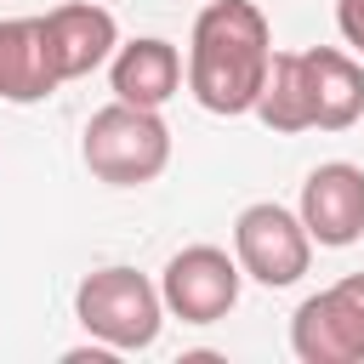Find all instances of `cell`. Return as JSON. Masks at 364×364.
<instances>
[{
    "instance_id": "cell-1",
    "label": "cell",
    "mask_w": 364,
    "mask_h": 364,
    "mask_svg": "<svg viewBox=\"0 0 364 364\" xmlns=\"http://www.w3.org/2000/svg\"><path fill=\"white\" fill-rule=\"evenodd\" d=\"M273 63V28L256 0H210L188 34V91L205 114L239 119L256 108Z\"/></svg>"
},
{
    "instance_id": "cell-2",
    "label": "cell",
    "mask_w": 364,
    "mask_h": 364,
    "mask_svg": "<svg viewBox=\"0 0 364 364\" xmlns=\"http://www.w3.org/2000/svg\"><path fill=\"white\" fill-rule=\"evenodd\" d=\"M267 131L296 136V131H347L364 114V63H353L336 46L313 51H273L267 85L250 108Z\"/></svg>"
},
{
    "instance_id": "cell-3",
    "label": "cell",
    "mask_w": 364,
    "mask_h": 364,
    "mask_svg": "<svg viewBox=\"0 0 364 364\" xmlns=\"http://www.w3.org/2000/svg\"><path fill=\"white\" fill-rule=\"evenodd\" d=\"M80 159L108 188H148L171 165V125L159 119V108H136L114 97L108 108L85 119Z\"/></svg>"
},
{
    "instance_id": "cell-4",
    "label": "cell",
    "mask_w": 364,
    "mask_h": 364,
    "mask_svg": "<svg viewBox=\"0 0 364 364\" xmlns=\"http://www.w3.org/2000/svg\"><path fill=\"white\" fill-rule=\"evenodd\" d=\"M74 318L108 353H142V347L159 341L165 301H159V284L148 273H136V267H97L74 290Z\"/></svg>"
},
{
    "instance_id": "cell-5",
    "label": "cell",
    "mask_w": 364,
    "mask_h": 364,
    "mask_svg": "<svg viewBox=\"0 0 364 364\" xmlns=\"http://www.w3.org/2000/svg\"><path fill=\"white\" fill-rule=\"evenodd\" d=\"M233 262H239L245 279H256L267 290H284L313 267V239H307L296 210L262 199V205H245L239 222H233Z\"/></svg>"
},
{
    "instance_id": "cell-6",
    "label": "cell",
    "mask_w": 364,
    "mask_h": 364,
    "mask_svg": "<svg viewBox=\"0 0 364 364\" xmlns=\"http://www.w3.org/2000/svg\"><path fill=\"white\" fill-rule=\"evenodd\" d=\"M290 353L301 364H364V273H347L296 307Z\"/></svg>"
},
{
    "instance_id": "cell-7",
    "label": "cell",
    "mask_w": 364,
    "mask_h": 364,
    "mask_svg": "<svg viewBox=\"0 0 364 364\" xmlns=\"http://www.w3.org/2000/svg\"><path fill=\"white\" fill-rule=\"evenodd\" d=\"M239 284H245V273H239V262H233L228 250H216V245H188V250H176V256L165 262V273H159V301H165V313L182 318V324H216V318L233 313Z\"/></svg>"
},
{
    "instance_id": "cell-8",
    "label": "cell",
    "mask_w": 364,
    "mask_h": 364,
    "mask_svg": "<svg viewBox=\"0 0 364 364\" xmlns=\"http://www.w3.org/2000/svg\"><path fill=\"white\" fill-rule=\"evenodd\" d=\"M40 46H46V63L57 80H85L91 68H102L114 57L119 23L97 0H68V6H51L40 17Z\"/></svg>"
},
{
    "instance_id": "cell-9",
    "label": "cell",
    "mask_w": 364,
    "mask_h": 364,
    "mask_svg": "<svg viewBox=\"0 0 364 364\" xmlns=\"http://www.w3.org/2000/svg\"><path fill=\"white\" fill-rule=\"evenodd\" d=\"M301 228L313 245H358L364 239V171L347 165V159H324L307 171L301 182V205H296Z\"/></svg>"
},
{
    "instance_id": "cell-10",
    "label": "cell",
    "mask_w": 364,
    "mask_h": 364,
    "mask_svg": "<svg viewBox=\"0 0 364 364\" xmlns=\"http://www.w3.org/2000/svg\"><path fill=\"white\" fill-rule=\"evenodd\" d=\"M108 85L119 102H136V108H165L176 91H182V51L159 34H142V40H125L114 46L108 57Z\"/></svg>"
},
{
    "instance_id": "cell-11",
    "label": "cell",
    "mask_w": 364,
    "mask_h": 364,
    "mask_svg": "<svg viewBox=\"0 0 364 364\" xmlns=\"http://www.w3.org/2000/svg\"><path fill=\"white\" fill-rule=\"evenodd\" d=\"M63 80L46 63L40 17H0V102H46Z\"/></svg>"
},
{
    "instance_id": "cell-12",
    "label": "cell",
    "mask_w": 364,
    "mask_h": 364,
    "mask_svg": "<svg viewBox=\"0 0 364 364\" xmlns=\"http://www.w3.org/2000/svg\"><path fill=\"white\" fill-rule=\"evenodd\" d=\"M336 28H341V40L364 57V0H336Z\"/></svg>"
}]
</instances>
